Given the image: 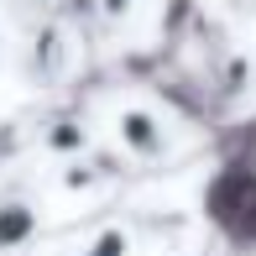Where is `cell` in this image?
I'll return each instance as SVG.
<instances>
[{
  "instance_id": "cell-1",
  "label": "cell",
  "mask_w": 256,
  "mask_h": 256,
  "mask_svg": "<svg viewBox=\"0 0 256 256\" xmlns=\"http://www.w3.org/2000/svg\"><path fill=\"white\" fill-rule=\"evenodd\" d=\"M214 230L236 246H256V157H230L204 194Z\"/></svg>"
}]
</instances>
